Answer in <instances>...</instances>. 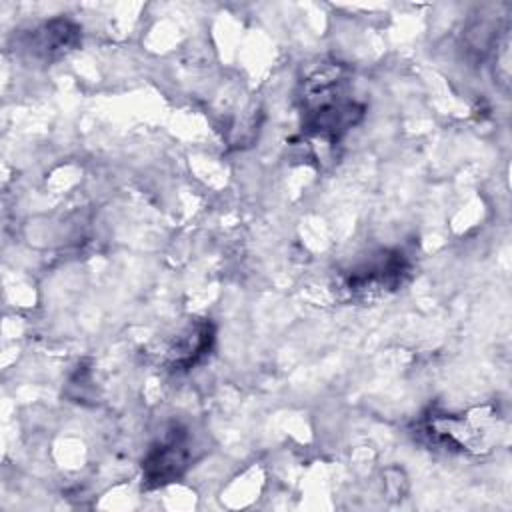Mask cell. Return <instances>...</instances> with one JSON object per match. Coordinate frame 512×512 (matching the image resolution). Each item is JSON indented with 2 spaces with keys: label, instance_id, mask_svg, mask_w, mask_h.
<instances>
[{
  "label": "cell",
  "instance_id": "obj_4",
  "mask_svg": "<svg viewBox=\"0 0 512 512\" xmlns=\"http://www.w3.org/2000/svg\"><path fill=\"white\" fill-rule=\"evenodd\" d=\"M214 340V330L208 320H192L168 338L162 358L170 370L192 368L208 354Z\"/></svg>",
  "mask_w": 512,
  "mask_h": 512
},
{
  "label": "cell",
  "instance_id": "obj_5",
  "mask_svg": "<svg viewBox=\"0 0 512 512\" xmlns=\"http://www.w3.org/2000/svg\"><path fill=\"white\" fill-rule=\"evenodd\" d=\"M78 42V28L64 18L50 20L32 32L28 48L36 56L52 58L68 52Z\"/></svg>",
  "mask_w": 512,
  "mask_h": 512
},
{
  "label": "cell",
  "instance_id": "obj_3",
  "mask_svg": "<svg viewBox=\"0 0 512 512\" xmlns=\"http://www.w3.org/2000/svg\"><path fill=\"white\" fill-rule=\"evenodd\" d=\"M190 460L186 430L172 426L146 452L142 460V482L148 488L170 484L182 476Z\"/></svg>",
  "mask_w": 512,
  "mask_h": 512
},
{
  "label": "cell",
  "instance_id": "obj_2",
  "mask_svg": "<svg viewBox=\"0 0 512 512\" xmlns=\"http://www.w3.org/2000/svg\"><path fill=\"white\" fill-rule=\"evenodd\" d=\"M410 274V256L400 248H384L344 270L338 278V288L352 300L370 302L402 288Z\"/></svg>",
  "mask_w": 512,
  "mask_h": 512
},
{
  "label": "cell",
  "instance_id": "obj_1",
  "mask_svg": "<svg viewBox=\"0 0 512 512\" xmlns=\"http://www.w3.org/2000/svg\"><path fill=\"white\" fill-rule=\"evenodd\" d=\"M298 98L304 134L324 144H336L364 116V106L350 92V72L338 62L312 68L300 84Z\"/></svg>",
  "mask_w": 512,
  "mask_h": 512
}]
</instances>
